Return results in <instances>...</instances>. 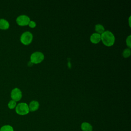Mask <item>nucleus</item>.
Masks as SVG:
<instances>
[{
	"label": "nucleus",
	"mask_w": 131,
	"mask_h": 131,
	"mask_svg": "<svg viewBox=\"0 0 131 131\" xmlns=\"http://www.w3.org/2000/svg\"><path fill=\"white\" fill-rule=\"evenodd\" d=\"M10 97L12 100L17 102L19 101L22 97V92L19 89L17 88H14L11 91Z\"/></svg>",
	"instance_id": "nucleus-5"
},
{
	"label": "nucleus",
	"mask_w": 131,
	"mask_h": 131,
	"mask_svg": "<svg viewBox=\"0 0 131 131\" xmlns=\"http://www.w3.org/2000/svg\"><path fill=\"white\" fill-rule=\"evenodd\" d=\"M90 40L93 43H98L101 40V35L97 33H93L90 37Z\"/></svg>",
	"instance_id": "nucleus-10"
},
{
	"label": "nucleus",
	"mask_w": 131,
	"mask_h": 131,
	"mask_svg": "<svg viewBox=\"0 0 131 131\" xmlns=\"http://www.w3.org/2000/svg\"><path fill=\"white\" fill-rule=\"evenodd\" d=\"M16 105H17L16 102L12 99L11 100H10L9 101V102L8 103V107L10 110H13V109L15 108Z\"/></svg>",
	"instance_id": "nucleus-13"
},
{
	"label": "nucleus",
	"mask_w": 131,
	"mask_h": 131,
	"mask_svg": "<svg viewBox=\"0 0 131 131\" xmlns=\"http://www.w3.org/2000/svg\"><path fill=\"white\" fill-rule=\"evenodd\" d=\"M30 19L26 15H20L17 16L16 19V22L18 25L20 26H25L28 25Z\"/></svg>",
	"instance_id": "nucleus-6"
},
{
	"label": "nucleus",
	"mask_w": 131,
	"mask_h": 131,
	"mask_svg": "<svg viewBox=\"0 0 131 131\" xmlns=\"http://www.w3.org/2000/svg\"><path fill=\"white\" fill-rule=\"evenodd\" d=\"M30 112H35L37 111L39 106V104L37 101L33 100L28 105Z\"/></svg>",
	"instance_id": "nucleus-7"
},
{
	"label": "nucleus",
	"mask_w": 131,
	"mask_h": 131,
	"mask_svg": "<svg viewBox=\"0 0 131 131\" xmlns=\"http://www.w3.org/2000/svg\"><path fill=\"white\" fill-rule=\"evenodd\" d=\"M10 27V24L9 21L5 18H0V29L1 30H7Z\"/></svg>",
	"instance_id": "nucleus-9"
},
{
	"label": "nucleus",
	"mask_w": 131,
	"mask_h": 131,
	"mask_svg": "<svg viewBox=\"0 0 131 131\" xmlns=\"http://www.w3.org/2000/svg\"><path fill=\"white\" fill-rule=\"evenodd\" d=\"M15 110L16 114L21 116L27 115L30 112L28 104L25 102H20L17 104Z\"/></svg>",
	"instance_id": "nucleus-2"
},
{
	"label": "nucleus",
	"mask_w": 131,
	"mask_h": 131,
	"mask_svg": "<svg viewBox=\"0 0 131 131\" xmlns=\"http://www.w3.org/2000/svg\"><path fill=\"white\" fill-rule=\"evenodd\" d=\"M101 40L105 46L110 47L114 45L115 37L112 32L108 30L104 31V32L101 34Z\"/></svg>",
	"instance_id": "nucleus-1"
},
{
	"label": "nucleus",
	"mask_w": 131,
	"mask_h": 131,
	"mask_svg": "<svg viewBox=\"0 0 131 131\" xmlns=\"http://www.w3.org/2000/svg\"><path fill=\"white\" fill-rule=\"evenodd\" d=\"M32 64H33V63H32L30 61L28 62V66H32Z\"/></svg>",
	"instance_id": "nucleus-17"
},
{
	"label": "nucleus",
	"mask_w": 131,
	"mask_h": 131,
	"mask_svg": "<svg viewBox=\"0 0 131 131\" xmlns=\"http://www.w3.org/2000/svg\"><path fill=\"white\" fill-rule=\"evenodd\" d=\"M95 29L97 33L101 34L104 32V27L101 25V24H97L95 25Z\"/></svg>",
	"instance_id": "nucleus-11"
},
{
	"label": "nucleus",
	"mask_w": 131,
	"mask_h": 131,
	"mask_svg": "<svg viewBox=\"0 0 131 131\" xmlns=\"http://www.w3.org/2000/svg\"><path fill=\"white\" fill-rule=\"evenodd\" d=\"M122 55L124 58H127L130 55V50L129 48H126L122 52Z\"/></svg>",
	"instance_id": "nucleus-14"
},
{
	"label": "nucleus",
	"mask_w": 131,
	"mask_h": 131,
	"mask_svg": "<svg viewBox=\"0 0 131 131\" xmlns=\"http://www.w3.org/2000/svg\"><path fill=\"white\" fill-rule=\"evenodd\" d=\"M29 26L31 28H35V26H36V23L35 21H33V20H30L29 24H28Z\"/></svg>",
	"instance_id": "nucleus-16"
},
{
	"label": "nucleus",
	"mask_w": 131,
	"mask_h": 131,
	"mask_svg": "<svg viewBox=\"0 0 131 131\" xmlns=\"http://www.w3.org/2000/svg\"><path fill=\"white\" fill-rule=\"evenodd\" d=\"M33 40V35L29 31H26L22 33L20 37V42L25 45H28Z\"/></svg>",
	"instance_id": "nucleus-3"
},
{
	"label": "nucleus",
	"mask_w": 131,
	"mask_h": 131,
	"mask_svg": "<svg viewBox=\"0 0 131 131\" xmlns=\"http://www.w3.org/2000/svg\"><path fill=\"white\" fill-rule=\"evenodd\" d=\"M0 131H14V130L12 125L9 124H5L1 127Z\"/></svg>",
	"instance_id": "nucleus-12"
},
{
	"label": "nucleus",
	"mask_w": 131,
	"mask_h": 131,
	"mask_svg": "<svg viewBox=\"0 0 131 131\" xmlns=\"http://www.w3.org/2000/svg\"><path fill=\"white\" fill-rule=\"evenodd\" d=\"M130 38H131V35H129L126 39V44L127 46L128 47L129 49L131 48V42H130Z\"/></svg>",
	"instance_id": "nucleus-15"
},
{
	"label": "nucleus",
	"mask_w": 131,
	"mask_h": 131,
	"mask_svg": "<svg viewBox=\"0 0 131 131\" xmlns=\"http://www.w3.org/2000/svg\"><path fill=\"white\" fill-rule=\"evenodd\" d=\"M44 59V55L40 52H35L32 53L30 56V61L33 64L41 62Z\"/></svg>",
	"instance_id": "nucleus-4"
},
{
	"label": "nucleus",
	"mask_w": 131,
	"mask_h": 131,
	"mask_svg": "<svg viewBox=\"0 0 131 131\" xmlns=\"http://www.w3.org/2000/svg\"><path fill=\"white\" fill-rule=\"evenodd\" d=\"M80 128L82 131H93V126L87 122H83L81 124Z\"/></svg>",
	"instance_id": "nucleus-8"
}]
</instances>
